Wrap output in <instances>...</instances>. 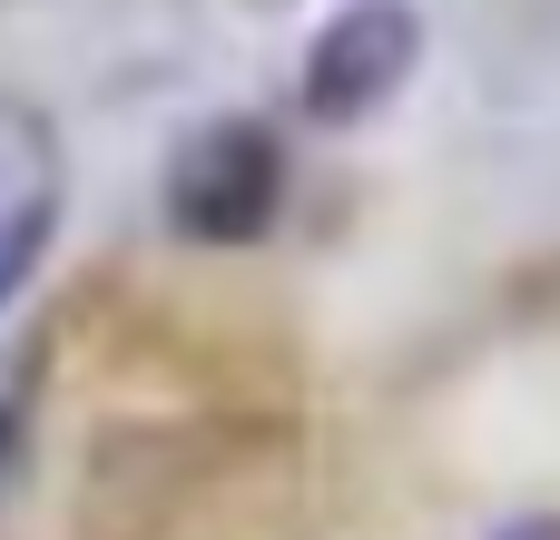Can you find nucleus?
<instances>
[{"label":"nucleus","instance_id":"7ed1b4c3","mask_svg":"<svg viewBox=\"0 0 560 540\" xmlns=\"http://www.w3.org/2000/svg\"><path fill=\"white\" fill-rule=\"evenodd\" d=\"M30 207H59V128L30 98H0V226Z\"/></svg>","mask_w":560,"mask_h":540},{"label":"nucleus","instance_id":"f257e3e1","mask_svg":"<svg viewBox=\"0 0 560 540\" xmlns=\"http://www.w3.org/2000/svg\"><path fill=\"white\" fill-rule=\"evenodd\" d=\"M285 207V148L266 118H207L167 157V226L187 246H256Z\"/></svg>","mask_w":560,"mask_h":540},{"label":"nucleus","instance_id":"20e7f679","mask_svg":"<svg viewBox=\"0 0 560 540\" xmlns=\"http://www.w3.org/2000/svg\"><path fill=\"white\" fill-rule=\"evenodd\" d=\"M49 236H59V207H30V216H10V226H0V305H10V295L39 275Z\"/></svg>","mask_w":560,"mask_h":540},{"label":"nucleus","instance_id":"39448f33","mask_svg":"<svg viewBox=\"0 0 560 540\" xmlns=\"http://www.w3.org/2000/svg\"><path fill=\"white\" fill-rule=\"evenodd\" d=\"M492 540H560V512H512Z\"/></svg>","mask_w":560,"mask_h":540},{"label":"nucleus","instance_id":"423d86ee","mask_svg":"<svg viewBox=\"0 0 560 540\" xmlns=\"http://www.w3.org/2000/svg\"><path fill=\"white\" fill-rule=\"evenodd\" d=\"M10 453H20V423H10V403H0V482H10Z\"/></svg>","mask_w":560,"mask_h":540},{"label":"nucleus","instance_id":"f03ea898","mask_svg":"<svg viewBox=\"0 0 560 540\" xmlns=\"http://www.w3.org/2000/svg\"><path fill=\"white\" fill-rule=\"evenodd\" d=\"M423 69V10L413 0H345L295 69V108L315 128H364L374 108L404 98V79Z\"/></svg>","mask_w":560,"mask_h":540}]
</instances>
